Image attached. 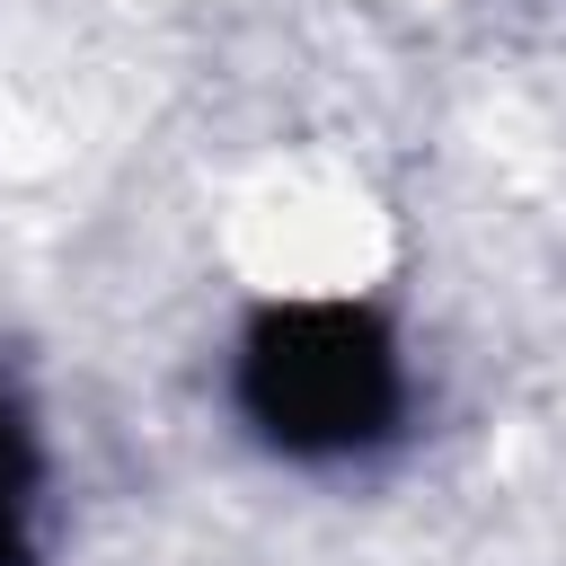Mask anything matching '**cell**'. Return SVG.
Instances as JSON below:
<instances>
[{
	"label": "cell",
	"mask_w": 566,
	"mask_h": 566,
	"mask_svg": "<svg viewBox=\"0 0 566 566\" xmlns=\"http://www.w3.org/2000/svg\"><path fill=\"white\" fill-rule=\"evenodd\" d=\"M239 407L292 460L363 451L398 424V345L354 301H283L239 345Z\"/></svg>",
	"instance_id": "cell-1"
},
{
	"label": "cell",
	"mask_w": 566,
	"mask_h": 566,
	"mask_svg": "<svg viewBox=\"0 0 566 566\" xmlns=\"http://www.w3.org/2000/svg\"><path fill=\"white\" fill-rule=\"evenodd\" d=\"M27 557H35V442L18 398L0 389V566H27Z\"/></svg>",
	"instance_id": "cell-2"
}]
</instances>
